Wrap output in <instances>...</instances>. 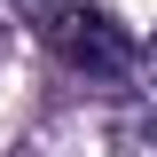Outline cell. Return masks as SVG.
<instances>
[{
  "instance_id": "cell-3",
  "label": "cell",
  "mask_w": 157,
  "mask_h": 157,
  "mask_svg": "<svg viewBox=\"0 0 157 157\" xmlns=\"http://www.w3.org/2000/svg\"><path fill=\"white\" fill-rule=\"evenodd\" d=\"M134 78H141V110H157V39L134 55Z\"/></svg>"
},
{
  "instance_id": "cell-1",
  "label": "cell",
  "mask_w": 157,
  "mask_h": 157,
  "mask_svg": "<svg viewBox=\"0 0 157 157\" xmlns=\"http://www.w3.org/2000/svg\"><path fill=\"white\" fill-rule=\"evenodd\" d=\"M47 55L71 78H86V86H126L141 39L126 32L110 8H55V16H47Z\"/></svg>"
},
{
  "instance_id": "cell-2",
  "label": "cell",
  "mask_w": 157,
  "mask_h": 157,
  "mask_svg": "<svg viewBox=\"0 0 157 157\" xmlns=\"http://www.w3.org/2000/svg\"><path fill=\"white\" fill-rule=\"evenodd\" d=\"M118 157H157V110H141V102H134V110H126V118H118Z\"/></svg>"
}]
</instances>
